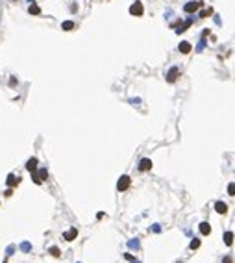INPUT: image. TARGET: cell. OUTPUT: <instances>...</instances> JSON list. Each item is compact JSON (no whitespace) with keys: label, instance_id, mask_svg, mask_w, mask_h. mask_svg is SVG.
I'll list each match as a JSON object with an SVG mask.
<instances>
[{"label":"cell","instance_id":"1","mask_svg":"<svg viewBox=\"0 0 235 263\" xmlns=\"http://www.w3.org/2000/svg\"><path fill=\"white\" fill-rule=\"evenodd\" d=\"M130 176L128 174H124V176H121V178H119V184H117V189L119 191H126L128 187H130Z\"/></svg>","mask_w":235,"mask_h":263},{"label":"cell","instance_id":"2","mask_svg":"<svg viewBox=\"0 0 235 263\" xmlns=\"http://www.w3.org/2000/svg\"><path fill=\"white\" fill-rule=\"evenodd\" d=\"M130 13L132 15H135V17H141V15L144 13V8H143V4L141 2H135L132 8H130Z\"/></svg>","mask_w":235,"mask_h":263},{"label":"cell","instance_id":"3","mask_svg":"<svg viewBox=\"0 0 235 263\" xmlns=\"http://www.w3.org/2000/svg\"><path fill=\"white\" fill-rule=\"evenodd\" d=\"M202 6H204V2L194 0V2H191V4H185V11H187V13H193V11H196V9L202 8Z\"/></svg>","mask_w":235,"mask_h":263},{"label":"cell","instance_id":"4","mask_svg":"<svg viewBox=\"0 0 235 263\" xmlns=\"http://www.w3.org/2000/svg\"><path fill=\"white\" fill-rule=\"evenodd\" d=\"M76 237H78V230L76 228H71L69 232H65V234H63V239L65 241H74Z\"/></svg>","mask_w":235,"mask_h":263},{"label":"cell","instance_id":"5","mask_svg":"<svg viewBox=\"0 0 235 263\" xmlns=\"http://www.w3.org/2000/svg\"><path fill=\"white\" fill-rule=\"evenodd\" d=\"M6 184H8L9 187H15V185H19V184H21V178H19V176H15V174H8Z\"/></svg>","mask_w":235,"mask_h":263},{"label":"cell","instance_id":"6","mask_svg":"<svg viewBox=\"0 0 235 263\" xmlns=\"http://www.w3.org/2000/svg\"><path fill=\"white\" fill-rule=\"evenodd\" d=\"M150 169H152V161H150L148 158L139 161V170H150Z\"/></svg>","mask_w":235,"mask_h":263},{"label":"cell","instance_id":"7","mask_svg":"<svg viewBox=\"0 0 235 263\" xmlns=\"http://www.w3.org/2000/svg\"><path fill=\"white\" fill-rule=\"evenodd\" d=\"M37 158H30L28 159V163H26V169L30 170V173H33V170H37Z\"/></svg>","mask_w":235,"mask_h":263},{"label":"cell","instance_id":"8","mask_svg":"<svg viewBox=\"0 0 235 263\" xmlns=\"http://www.w3.org/2000/svg\"><path fill=\"white\" fill-rule=\"evenodd\" d=\"M176 78H178V69L172 67V69L167 72V82H176Z\"/></svg>","mask_w":235,"mask_h":263},{"label":"cell","instance_id":"9","mask_svg":"<svg viewBox=\"0 0 235 263\" xmlns=\"http://www.w3.org/2000/svg\"><path fill=\"white\" fill-rule=\"evenodd\" d=\"M191 50H193L191 43H187V41H182V43H180V52H182V54H189Z\"/></svg>","mask_w":235,"mask_h":263},{"label":"cell","instance_id":"10","mask_svg":"<svg viewBox=\"0 0 235 263\" xmlns=\"http://www.w3.org/2000/svg\"><path fill=\"white\" fill-rule=\"evenodd\" d=\"M215 209H217V213H220V215H224L228 211V206L224 204V202H215Z\"/></svg>","mask_w":235,"mask_h":263},{"label":"cell","instance_id":"11","mask_svg":"<svg viewBox=\"0 0 235 263\" xmlns=\"http://www.w3.org/2000/svg\"><path fill=\"white\" fill-rule=\"evenodd\" d=\"M198 230H200V234H202V235H209V234H211V226H209L207 222H202V224L198 226Z\"/></svg>","mask_w":235,"mask_h":263},{"label":"cell","instance_id":"12","mask_svg":"<svg viewBox=\"0 0 235 263\" xmlns=\"http://www.w3.org/2000/svg\"><path fill=\"white\" fill-rule=\"evenodd\" d=\"M232 243H233V234L232 232H226V234H224V245L232 246Z\"/></svg>","mask_w":235,"mask_h":263},{"label":"cell","instance_id":"13","mask_svg":"<svg viewBox=\"0 0 235 263\" xmlns=\"http://www.w3.org/2000/svg\"><path fill=\"white\" fill-rule=\"evenodd\" d=\"M28 11H30V15H41V8H39L37 4H32Z\"/></svg>","mask_w":235,"mask_h":263},{"label":"cell","instance_id":"14","mask_svg":"<svg viewBox=\"0 0 235 263\" xmlns=\"http://www.w3.org/2000/svg\"><path fill=\"white\" fill-rule=\"evenodd\" d=\"M61 28L65 30V32H69V30H74V22H72V21H65V22L61 24Z\"/></svg>","mask_w":235,"mask_h":263},{"label":"cell","instance_id":"15","mask_svg":"<svg viewBox=\"0 0 235 263\" xmlns=\"http://www.w3.org/2000/svg\"><path fill=\"white\" fill-rule=\"evenodd\" d=\"M128 248L137 250V248H139V239H132V241H128Z\"/></svg>","mask_w":235,"mask_h":263},{"label":"cell","instance_id":"16","mask_svg":"<svg viewBox=\"0 0 235 263\" xmlns=\"http://www.w3.org/2000/svg\"><path fill=\"white\" fill-rule=\"evenodd\" d=\"M50 256H54V257H59V256H61V252H59V248H58V246H50Z\"/></svg>","mask_w":235,"mask_h":263},{"label":"cell","instance_id":"17","mask_svg":"<svg viewBox=\"0 0 235 263\" xmlns=\"http://www.w3.org/2000/svg\"><path fill=\"white\" fill-rule=\"evenodd\" d=\"M200 245H202V241H200V239H193L189 246H191V250H196V248H200Z\"/></svg>","mask_w":235,"mask_h":263},{"label":"cell","instance_id":"18","mask_svg":"<svg viewBox=\"0 0 235 263\" xmlns=\"http://www.w3.org/2000/svg\"><path fill=\"white\" fill-rule=\"evenodd\" d=\"M37 174H39V178H41L43 182L48 178V173H46V169H39V170H37Z\"/></svg>","mask_w":235,"mask_h":263},{"label":"cell","instance_id":"19","mask_svg":"<svg viewBox=\"0 0 235 263\" xmlns=\"http://www.w3.org/2000/svg\"><path fill=\"white\" fill-rule=\"evenodd\" d=\"M32 180H33V184H43V180L41 178H39V174H37V170H33V173H32Z\"/></svg>","mask_w":235,"mask_h":263},{"label":"cell","instance_id":"20","mask_svg":"<svg viewBox=\"0 0 235 263\" xmlns=\"http://www.w3.org/2000/svg\"><path fill=\"white\" fill-rule=\"evenodd\" d=\"M21 250H22V252H30V250H32V245H30L28 241H24L22 245H21Z\"/></svg>","mask_w":235,"mask_h":263},{"label":"cell","instance_id":"21","mask_svg":"<svg viewBox=\"0 0 235 263\" xmlns=\"http://www.w3.org/2000/svg\"><path fill=\"white\" fill-rule=\"evenodd\" d=\"M228 193L232 195V196L235 195V184H229V185H228Z\"/></svg>","mask_w":235,"mask_h":263},{"label":"cell","instance_id":"22","mask_svg":"<svg viewBox=\"0 0 235 263\" xmlns=\"http://www.w3.org/2000/svg\"><path fill=\"white\" fill-rule=\"evenodd\" d=\"M222 263H233V260H232V256H224V260H222Z\"/></svg>","mask_w":235,"mask_h":263},{"label":"cell","instance_id":"23","mask_svg":"<svg viewBox=\"0 0 235 263\" xmlns=\"http://www.w3.org/2000/svg\"><path fill=\"white\" fill-rule=\"evenodd\" d=\"M6 252H8V256H11L13 252H15V246H13V245H11V246H8V250H6Z\"/></svg>","mask_w":235,"mask_h":263},{"label":"cell","instance_id":"24","mask_svg":"<svg viewBox=\"0 0 235 263\" xmlns=\"http://www.w3.org/2000/svg\"><path fill=\"white\" fill-rule=\"evenodd\" d=\"M124 257H126V260H128V261H132V260H135V257H133L132 254H124Z\"/></svg>","mask_w":235,"mask_h":263},{"label":"cell","instance_id":"25","mask_svg":"<svg viewBox=\"0 0 235 263\" xmlns=\"http://www.w3.org/2000/svg\"><path fill=\"white\" fill-rule=\"evenodd\" d=\"M209 13H211V9H206V11H204V13H200V15H202V17H207Z\"/></svg>","mask_w":235,"mask_h":263},{"label":"cell","instance_id":"26","mask_svg":"<svg viewBox=\"0 0 235 263\" xmlns=\"http://www.w3.org/2000/svg\"><path fill=\"white\" fill-rule=\"evenodd\" d=\"M4 195H6V196H11V195H13V191H11V187H9V189H8V191H6V193H4Z\"/></svg>","mask_w":235,"mask_h":263},{"label":"cell","instance_id":"27","mask_svg":"<svg viewBox=\"0 0 235 263\" xmlns=\"http://www.w3.org/2000/svg\"><path fill=\"white\" fill-rule=\"evenodd\" d=\"M132 263H141V261H139V260H132Z\"/></svg>","mask_w":235,"mask_h":263},{"label":"cell","instance_id":"28","mask_svg":"<svg viewBox=\"0 0 235 263\" xmlns=\"http://www.w3.org/2000/svg\"><path fill=\"white\" fill-rule=\"evenodd\" d=\"M178 263H182V261H178Z\"/></svg>","mask_w":235,"mask_h":263},{"label":"cell","instance_id":"29","mask_svg":"<svg viewBox=\"0 0 235 263\" xmlns=\"http://www.w3.org/2000/svg\"><path fill=\"white\" fill-rule=\"evenodd\" d=\"M4 263H6V261H4Z\"/></svg>","mask_w":235,"mask_h":263}]
</instances>
